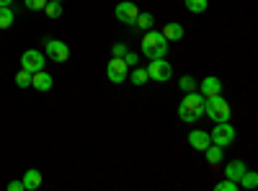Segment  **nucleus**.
Returning a JSON list of instances; mask_svg holds the SVG:
<instances>
[{
    "instance_id": "obj_11",
    "label": "nucleus",
    "mask_w": 258,
    "mask_h": 191,
    "mask_svg": "<svg viewBox=\"0 0 258 191\" xmlns=\"http://www.w3.org/2000/svg\"><path fill=\"white\" fill-rule=\"evenodd\" d=\"M188 145H191L197 153H204L207 147L212 145L209 132H204V130H191V132H188Z\"/></svg>"
},
{
    "instance_id": "obj_29",
    "label": "nucleus",
    "mask_w": 258,
    "mask_h": 191,
    "mask_svg": "<svg viewBox=\"0 0 258 191\" xmlns=\"http://www.w3.org/2000/svg\"><path fill=\"white\" fill-rule=\"evenodd\" d=\"M129 47L124 44V41H116V44L111 47V52H114V57H124V52H126Z\"/></svg>"
},
{
    "instance_id": "obj_22",
    "label": "nucleus",
    "mask_w": 258,
    "mask_h": 191,
    "mask_svg": "<svg viewBox=\"0 0 258 191\" xmlns=\"http://www.w3.org/2000/svg\"><path fill=\"white\" fill-rule=\"evenodd\" d=\"M44 13H47L49 18H59V16H62V3H57V0H47Z\"/></svg>"
},
{
    "instance_id": "obj_18",
    "label": "nucleus",
    "mask_w": 258,
    "mask_h": 191,
    "mask_svg": "<svg viewBox=\"0 0 258 191\" xmlns=\"http://www.w3.org/2000/svg\"><path fill=\"white\" fill-rule=\"evenodd\" d=\"M135 26H137V29H142V31L153 29V26H155V16H153V13H140V16H137V21H135Z\"/></svg>"
},
{
    "instance_id": "obj_2",
    "label": "nucleus",
    "mask_w": 258,
    "mask_h": 191,
    "mask_svg": "<svg viewBox=\"0 0 258 191\" xmlns=\"http://www.w3.org/2000/svg\"><path fill=\"white\" fill-rule=\"evenodd\" d=\"M204 114H207L214 124H217V121H230V116H232V111H230V103L222 98V93L204 98Z\"/></svg>"
},
{
    "instance_id": "obj_16",
    "label": "nucleus",
    "mask_w": 258,
    "mask_h": 191,
    "mask_svg": "<svg viewBox=\"0 0 258 191\" xmlns=\"http://www.w3.org/2000/svg\"><path fill=\"white\" fill-rule=\"evenodd\" d=\"M204 155H207V163H209L212 168H217V165L222 163V147L212 142V145L207 147V150H204Z\"/></svg>"
},
{
    "instance_id": "obj_14",
    "label": "nucleus",
    "mask_w": 258,
    "mask_h": 191,
    "mask_svg": "<svg viewBox=\"0 0 258 191\" xmlns=\"http://www.w3.org/2000/svg\"><path fill=\"white\" fill-rule=\"evenodd\" d=\"M160 34H163L168 41H181L186 31H183V26L178 24V21H170V24H165V26H163V31H160Z\"/></svg>"
},
{
    "instance_id": "obj_7",
    "label": "nucleus",
    "mask_w": 258,
    "mask_h": 191,
    "mask_svg": "<svg viewBox=\"0 0 258 191\" xmlns=\"http://www.w3.org/2000/svg\"><path fill=\"white\" fill-rule=\"evenodd\" d=\"M106 78H109L114 86H121V83L129 78V68L121 57H111V62L106 65Z\"/></svg>"
},
{
    "instance_id": "obj_3",
    "label": "nucleus",
    "mask_w": 258,
    "mask_h": 191,
    "mask_svg": "<svg viewBox=\"0 0 258 191\" xmlns=\"http://www.w3.org/2000/svg\"><path fill=\"white\" fill-rule=\"evenodd\" d=\"M209 140L225 150V147H230L235 140H238V132H235V126L230 121H217V124H214V130L209 132Z\"/></svg>"
},
{
    "instance_id": "obj_8",
    "label": "nucleus",
    "mask_w": 258,
    "mask_h": 191,
    "mask_svg": "<svg viewBox=\"0 0 258 191\" xmlns=\"http://www.w3.org/2000/svg\"><path fill=\"white\" fill-rule=\"evenodd\" d=\"M114 16L119 24H126V26H135V21L140 16V8L132 3V0H121V3L114 8Z\"/></svg>"
},
{
    "instance_id": "obj_15",
    "label": "nucleus",
    "mask_w": 258,
    "mask_h": 191,
    "mask_svg": "<svg viewBox=\"0 0 258 191\" xmlns=\"http://www.w3.org/2000/svg\"><path fill=\"white\" fill-rule=\"evenodd\" d=\"M21 181H24V188H26V191H36V188L41 186V173L36 171V168H29Z\"/></svg>"
},
{
    "instance_id": "obj_1",
    "label": "nucleus",
    "mask_w": 258,
    "mask_h": 191,
    "mask_svg": "<svg viewBox=\"0 0 258 191\" xmlns=\"http://www.w3.org/2000/svg\"><path fill=\"white\" fill-rule=\"evenodd\" d=\"M140 52L147 59H160V57L168 54V39L160 31H155V29H147L142 41H140Z\"/></svg>"
},
{
    "instance_id": "obj_24",
    "label": "nucleus",
    "mask_w": 258,
    "mask_h": 191,
    "mask_svg": "<svg viewBox=\"0 0 258 191\" xmlns=\"http://www.w3.org/2000/svg\"><path fill=\"white\" fill-rule=\"evenodd\" d=\"M238 188H240V183L238 181H230V178H222V181L214 183V191H238Z\"/></svg>"
},
{
    "instance_id": "obj_4",
    "label": "nucleus",
    "mask_w": 258,
    "mask_h": 191,
    "mask_svg": "<svg viewBox=\"0 0 258 191\" xmlns=\"http://www.w3.org/2000/svg\"><path fill=\"white\" fill-rule=\"evenodd\" d=\"M147 70V78L150 80H155V83H168L170 78H173V65L160 57V59H150V65L145 68Z\"/></svg>"
},
{
    "instance_id": "obj_31",
    "label": "nucleus",
    "mask_w": 258,
    "mask_h": 191,
    "mask_svg": "<svg viewBox=\"0 0 258 191\" xmlns=\"http://www.w3.org/2000/svg\"><path fill=\"white\" fill-rule=\"evenodd\" d=\"M13 6V0H0V8H11Z\"/></svg>"
},
{
    "instance_id": "obj_28",
    "label": "nucleus",
    "mask_w": 258,
    "mask_h": 191,
    "mask_svg": "<svg viewBox=\"0 0 258 191\" xmlns=\"http://www.w3.org/2000/svg\"><path fill=\"white\" fill-rule=\"evenodd\" d=\"M178 116H181V121H183V124H194V121H197V116H191V114L183 109V106H178Z\"/></svg>"
},
{
    "instance_id": "obj_26",
    "label": "nucleus",
    "mask_w": 258,
    "mask_h": 191,
    "mask_svg": "<svg viewBox=\"0 0 258 191\" xmlns=\"http://www.w3.org/2000/svg\"><path fill=\"white\" fill-rule=\"evenodd\" d=\"M124 62H126V68H137V62H140V57H137V52H124V57H121Z\"/></svg>"
},
{
    "instance_id": "obj_17",
    "label": "nucleus",
    "mask_w": 258,
    "mask_h": 191,
    "mask_svg": "<svg viewBox=\"0 0 258 191\" xmlns=\"http://www.w3.org/2000/svg\"><path fill=\"white\" fill-rule=\"evenodd\" d=\"M126 80H132L135 86H145L150 78H147V70L145 68H129V78Z\"/></svg>"
},
{
    "instance_id": "obj_23",
    "label": "nucleus",
    "mask_w": 258,
    "mask_h": 191,
    "mask_svg": "<svg viewBox=\"0 0 258 191\" xmlns=\"http://www.w3.org/2000/svg\"><path fill=\"white\" fill-rule=\"evenodd\" d=\"M178 88H181L183 93H188V91H197V78H191V75H181V80H178Z\"/></svg>"
},
{
    "instance_id": "obj_9",
    "label": "nucleus",
    "mask_w": 258,
    "mask_h": 191,
    "mask_svg": "<svg viewBox=\"0 0 258 191\" xmlns=\"http://www.w3.org/2000/svg\"><path fill=\"white\" fill-rule=\"evenodd\" d=\"M181 106H183V109H186L191 116L202 119V114H204V96H202V93H197V91H188V93H183Z\"/></svg>"
},
{
    "instance_id": "obj_20",
    "label": "nucleus",
    "mask_w": 258,
    "mask_h": 191,
    "mask_svg": "<svg viewBox=\"0 0 258 191\" xmlns=\"http://www.w3.org/2000/svg\"><path fill=\"white\" fill-rule=\"evenodd\" d=\"M16 24V16H13V11L11 8H0V29H11Z\"/></svg>"
},
{
    "instance_id": "obj_5",
    "label": "nucleus",
    "mask_w": 258,
    "mask_h": 191,
    "mask_svg": "<svg viewBox=\"0 0 258 191\" xmlns=\"http://www.w3.org/2000/svg\"><path fill=\"white\" fill-rule=\"evenodd\" d=\"M44 49H47V57L52 62H68L70 59V47L64 44L62 39H44Z\"/></svg>"
},
{
    "instance_id": "obj_6",
    "label": "nucleus",
    "mask_w": 258,
    "mask_h": 191,
    "mask_svg": "<svg viewBox=\"0 0 258 191\" xmlns=\"http://www.w3.org/2000/svg\"><path fill=\"white\" fill-rule=\"evenodd\" d=\"M44 62H47V54L39 52V49H26L21 54V70L26 73H36V70H44Z\"/></svg>"
},
{
    "instance_id": "obj_12",
    "label": "nucleus",
    "mask_w": 258,
    "mask_h": 191,
    "mask_svg": "<svg viewBox=\"0 0 258 191\" xmlns=\"http://www.w3.org/2000/svg\"><path fill=\"white\" fill-rule=\"evenodd\" d=\"M202 96L204 98H209V96H217V93H222V80L217 78V75H207L204 80H202Z\"/></svg>"
},
{
    "instance_id": "obj_13",
    "label": "nucleus",
    "mask_w": 258,
    "mask_h": 191,
    "mask_svg": "<svg viewBox=\"0 0 258 191\" xmlns=\"http://www.w3.org/2000/svg\"><path fill=\"white\" fill-rule=\"evenodd\" d=\"M248 171V165L243 163V160H230L227 165H225V178H230V181H240V176Z\"/></svg>"
},
{
    "instance_id": "obj_30",
    "label": "nucleus",
    "mask_w": 258,
    "mask_h": 191,
    "mask_svg": "<svg viewBox=\"0 0 258 191\" xmlns=\"http://www.w3.org/2000/svg\"><path fill=\"white\" fill-rule=\"evenodd\" d=\"M8 191H26L24 188V181H11L8 183Z\"/></svg>"
},
{
    "instance_id": "obj_32",
    "label": "nucleus",
    "mask_w": 258,
    "mask_h": 191,
    "mask_svg": "<svg viewBox=\"0 0 258 191\" xmlns=\"http://www.w3.org/2000/svg\"><path fill=\"white\" fill-rule=\"evenodd\" d=\"M57 3H62V0H57Z\"/></svg>"
},
{
    "instance_id": "obj_19",
    "label": "nucleus",
    "mask_w": 258,
    "mask_h": 191,
    "mask_svg": "<svg viewBox=\"0 0 258 191\" xmlns=\"http://www.w3.org/2000/svg\"><path fill=\"white\" fill-rule=\"evenodd\" d=\"M238 183H240V188H255L258 186V173L255 171H245Z\"/></svg>"
},
{
    "instance_id": "obj_25",
    "label": "nucleus",
    "mask_w": 258,
    "mask_h": 191,
    "mask_svg": "<svg viewBox=\"0 0 258 191\" xmlns=\"http://www.w3.org/2000/svg\"><path fill=\"white\" fill-rule=\"evenodd\" d=\"M16 86H18V88H31V73L18 70V73H16Z\"/></svg>"
},
{
    "instance_id": "obj_21",
    "label": "nucleus",
    "mask_w": 258,
    "mask_h": 191,
    "mask_svg": "<svg viewBox=\"0 0 258 191\" xmlns=\"http://www.w3.org/2000/svg\"><path fill=\"white\" fill-rule=\"evenodd\" d=\"M183 6H186L191 13H204L207 6H209V0H183Z\"/></svg>"
},
{
    "instance_id": "obj_27",
    "label": "nucleus",
    "mask_w": 258,
    "mask_h": 191,
    "mask_svg": "<svg viewBox=\"0 0 258 191\" xmlns=\"http://www.w3.org/2000/svg\"><path fill=\"white\" fill-rule=\"evenodd\" d=\"M24 6H26L29 11H44L47 0H24Z\"/></svg>"
},
{
    "instance_id": "obj_10",
    "label": "nucleus",
    "mask_w": 258,
    "mask_h": 191,
    "mask_svg": "<svg viewBox=\"0 0 258 191\" xmlns=\"http://www.w3.org/2000/svg\"><path fill=\"white\" fill-rule=\"evenodd\" d=\"M52 86H54V78H52L47 70H36V73H31V88H34V91L47 93V91H52Z\"/></svg>"
}]
</instances>
